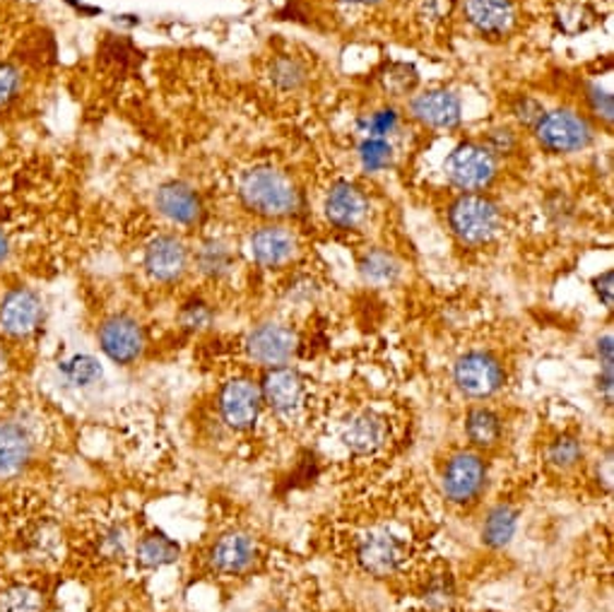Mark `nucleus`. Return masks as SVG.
<instances>
[{"label": "nucleus", "instance_id": "1", "mask_svg": "<svg viewBox=\"0 0 614 612\" xmlns=\"http://www.w3.org/2000/svg\"><path fill=\"white\" fill-rule=\"evenodd\" d=\"M239 199L246 211L268 219L294 215L301 205L299 191L292 179L273 167L246 171L239 183Z\"/></svg>", "mask_w": 614, "mask_h": 612}, {"label": "nucleus", "instance_id": "2", "mask_svg": "<svg viewBox=\"0 0 614 612\" xmlns=\"http://www.w3.org/2000/svg\"><path fill=\"white\" fill-rule=\"evenodd\" d=\"M354 562L374 579L396 576L410 557V540L396 526L372 524L354 536Z\"/></svg>", "mask_w": 614, "mask_h": 612}, {"label": "nucleus", "instance_id": "3", "mask_svg": "<svg viewBox=\"0 0 614 612\" xmlns=\"http://www.w3.org/2000/svg\"><path fill=\"white\" fill-rule=\"evenodd\" d=\"M448 223L454 235L468 247L486 244L502 225V213L490 199L478 193H466L450 205Z\"/></svg>", "mask_w": 614, "mask_h": 612}, {"label": "nucleus", "instance_id": "4", "mask_svg": "<svg viewBox=\"0 0 614 612\" xmlns=\"http://www.w3.org/2000/svg\"><path fill=\"white\" fill-rule=\"evenodd\" d=\"M538 143L557 155H569L586 149L593 141V129L590 123L571 109H554L542 113L535 123Z\"/></svg>", "mask_w": 614, "mask_h": 612}, {"label": "nucleus", "instance_id": "5", "mask_svg": "<svg viewBox=\"0 0 614 612\" xmlns=\"http://www.w3.org/2000/svg\"><path fill=\"white\" fill-rule=\"evenodd\" d=\"M44 323V299L27 285H15L0 297V333L13 340H25Z\"/></svg>", "mask_w": 614, "mask_h": 612}, {"label": "nucleus", "instance_id": "6", "mask_svg": "<svg viewBox=\"0 0 614 612\" xmlns=\"http://www.w3.org/2000/svg\"><path fill=\"white\" fill-rule=\"evenodd\" d=\"M446 171L460 191H482L496 177V157L486 145L462 143L450 153Z\"/></svg>", "mask_w": 614, "mask_h": 612}, {"label": "nucleus", "instance_id": "7", "mask_svg": "<svg viewBox=\"0 0 614 612\" xmlns=\"http://www.w3.org/2000/svg\"><path fill=\"white\" fill-rule=\"evenodd\" d=\"M99 348L113 364L129 367L145 352V331L133 316L113 314L99 326Z\"/></svg>", "mask_w": 614, "mask_h": 612}, {"label": "nucleus", "instance_id": "8", "mask_svg": "<svg viewBox=\"0 0 614 612\" xmlns=\"http://www.w3.org/2000/svg\"><path fill=\"white\" fill-rule=\"evenodd\" d=\"M504 367L490 352H468L454 367L456 386L468 398H490L504 386Z\"/></svg>", "mask_w": 614, "mask_h": 612}, {"label": "nucleus", "instance_id": "9", "mask_svg": "<svg viewBox=\"0 0 614 612\" xmlns=\"http://www.w3.org/2000/svg\"><path fill=\"white\" fill-rule=\"evenodd\" d=\"M258 557V542L253 538L249 530H225L219 536L210 552H207V562H210V569L222 574V576H239L246 574L253 562Z\"/></svg>", "mask_w": 614, "mask_h": 612}, {"label": "nucleus", "instance_id": "10", "mask_svg": "<svg viewBox=\"0 0 614 612\" xmlns=\"http://www.w3.org/2000/svg\"><path fill=\"white\" fill-rule=\"evenodd\" d=\"M486 484V464L480 454L462 452L446 464L444 492L454 504H470L478 500Z\"/></svg>", "mask_w": 614, "mask_h": 612}, {"label": "nucleus", "instance_id": "11", "mask_svg": "<svg viewBox=\"0 0 614 612\" xmlns=\"http://www.w3.org/2000/svg\"><path fill=\"white\" fill-rule=\"evenodd\" d=\"M263 408L261 386L251 379H231L219 394V412L231 430H251Z\"/></svg>", "mask_w": 614, "mask_h": 612}, {"label": "nucleus", "instance_id": "12", "mask_svg": "<svg viewBox=\"0 0 614 612\" xmlns=\"http://www.w3.org/2000/svg\"><path fill=\"white\" fill-rule=\"evenodd\" d=\"M246 352L253 362L263 367H285L297 352V336L282 323H263L249 333Z\"/></svg>", "mask_w": 614, "mask_h": 612}, {"label": "nucleus", "instance_id": "13", "mask_svg": "<svg viewBox=\"0 0 614 612\" xmlns=\"http://www.w3.org/2000/svg\"><path fill=\"white\" fill-rule=\"evenodd\" d=\"M145 271L155 283H179L189 271V249L177 235H159L145 249Z\"/></svg>", "mask_w": 614, "mask_h": 612}, {"label": "nucleus", "instance_id": "14", "mask_svg": "<svg viewBox=\"0 0 614 612\" xmlns=\"http://www.w3.org/2000/svg\"><path fill=\"white\" fill-rule=\"evenodd\" d=\"M263 403H268V408L280 415V418H294V415L304 408L306 400V386L294 369L275 367L263 379L261 384Z\"/></svg>", "mask_w": 614, "mask_h": 612}, {"label": "nucleus", "instance_id": "15", "mask_svg": "<svg viewBox=\"0 0 614 612\" xmlns=\"http://www.w3.org/2000/svg\"><path fill=\"white\" fill-rule=\"evenodd\" d=\"M390 422L384 412L362 410L345 422L342 427V444L350 448L354 456H374L388 444Z\"/></svg>", "mask_w": 614, "mask_h": 612}, {"label": "nucleus", "instance_id": "16", "mask_svg": "<svg viewBox=\"0 0 614 612\" xmlns=\"http://www.w3.org/2000/svg\"><path fill=\"white\" fill-rule=\"evenodd\" d=\"M155 207L161 217L179 227H193L203 217L201 195L183 181L161 183L155 195Z\"/></svg>", "mask_w": 614, "mask_h": 612}, {"label": "nucleus", "instance_id": "17", "mask_svg": "<svg viewBox=\"0 0 614 612\" xmlns=\"http://www.w3.org/2000/svg\"><path fill=\"white\" fill-rule=\"evenodd\" d=\"M34 442L27 427L15 420H0V480H13L29 466Z\"/></svg>", "mask_w": 614, "mask_h": 612}, {"label": "nucleus", "instance_id": "18", "mask_svg": "<svg viewBox=\"0 0 614 612\" xmlns=\"http://www.w3.org/2000/svg\"><path fill=\"white\" fill-rule=\"evenodd\" d=\"M249 253L263 268H280V265L294 259L297 239L285 227H261L249 239Z\"/></svg>", "mask_w": 614, "mask_h": 612}, {"label": "nucleus", "instance_id": "19", "mask_svg": "<svg viewBox=\"0 0 614 612\" xmlns=\"http://www.w3.org/2000/svg\"><path fill=\"white\" fill-rule=\"evenodd\" d=\"M412 117L429 129H456L460 123V99L448 89H429L412 99Z\"/></svg>", "mask_w": 614, "mask_h": 612}, {"label": "nucleus", "instance_id": "20", "mask_svg": "<svg viewBox=\"0 0 614 612\" xmlns=\"http://www.w3.org/2000/svg\"><path fill=\"white\" fill-rule=\"evenodd\" d=\"M369 213V203L364 193L352 183H335L326 199L328 223L340 229H354L364 223Z\"/></svg>", "mask_w": 614, "mask_h": 612}, {"label": "nucleus", "instance_id": "21", "mask_svg": "<svg viewBox=\"0 0 614 612\" xmlns=\"http://www.w3.org/2000/svg\"><path fill=\"white\" fill-rule=\"evenodd\" d=\"M466 17L484 37H502L514 25L511 0H466Z\"/></svg>", "mask_w": 614, "mask_h": 612}, {"label": "nucleus", "instance_id": "22", "mask_svg": "<svg viewBox=\"0 0 614 612\" xmlns=\"http://www.w3.org/2000/svg\"><path fill=\"white\" fill-rule=\"evenodd\" d=\"M179 542H173L167 533L161 530H153L137 542V562L145 569H159L167 567V564H173L179 560Z\"/></svg>", "mask_w": 614, "mask_h": 612}, {"label": "nucleus", "instance_id": "23", "mask_svg": "<svg viewBox=\"0 0 614 612\" xmlns=\"http://www.w3.org/2000/svg\"><path fill=\"white\" fill-rule=\"evenodd\" d=\"M518 528V512L511 504H496L494 509L486 514L484 526H482V540L490 548H504L511 542Z\"/></svg>", "mask_w": 614, "mask_h": 612}, {"label": "nucleus", "instance_id": "24", "mask_svg": "<svg viewBox=\"0 0 614 612\" xmlns=\"http://www.w3.org/2000/svg\"><path fill=\"white\" fill-rule=\"evenodd\" d=\"M466 432L470 442L478 448H492L502 439V420L490 408H474L468 412Z\"/></svg>", "mask_w": 614, "mask_h": 612}, {"label": "nucleus", "instance_id": "25", "mask_svg": "<svg viewBox=\"0 0 614 612\" xmlns=\"http://www.w3.org/2000/svg\"><path fill=\"white\" fill-rule=\"evenodd\" d=\"M27 89L25 68L15 61H0V117L13 111Z\"/></svg>", "mask_w": 614, "mask_h": 612}, {"label": "nucleus", "instance_id": "26", "mask_svg": "<svg viewBox=\"0 0 614 612\" xmlns=\"http://www.w3.org/2000/svg\"><path fill=\"white\" fill-rule=\"evenodd\" d=\"M58 369H61L68 384L77 388H87L101 379V364L92 355H73L71 360L58 364Z\"/></svg>", "mask_w": 614, "mask_h": 612}, {"label": "nucleus", "instance_id": "27", "mask_svg": "<svg viewBox=\"0 0 614 612\" xmlns=\"http://www.w3.org/2000/svg\"><path fill=\"white\" fill-rule=\"evenodd\" d=\"M0 612H41V593L32 586H13L0 598Z\"/></svg>", "mask_w": 614, "mask_h": 612}, {"label": "nucleus", "instance_id": "28", "mask_svg": "<svg viewBox=\"0 0 614 612\" xmlns=\"http://www.w3.org/2000/svg\"><path fill=\"white\" fill-rule=\"evenodd\" d=\"M359 161L366 171H381L393 161V147L384 137H364L359 145Z\"/></svg>", "mask_w": 614, "mask_h": 612}, {"label": "nucleus", "instance_id": "29", "mask_svg": "<svg viewBox=\"0 0 614 612\" xmlns=\"http://www.w3.org/2000/svg\"><path fill=\"white\" fill-rule=\"evenodd\" d=\"M270 77L277 89L294 92L306 83V68L301 65L297 59H280V61H275Z\"/></svg>", "mask_w": 614, "mask_h": 612}, {"label": "nucleus", "instance_id": "30", "mask_svg": "<svg viewBox=\"0 0 614 612\" xmlns=\"http://www.w3.org/2000/svg\"><path fill=\"white\" fill-rule=\"evenodd\" d=\"M547 458H550V464H552L554 468L569 470V468L581 464V458H583V444L578 442L576 436L564 434L562 439H557V442L552 444Z\"/></svg>", "mask_w": 614, "mask_h": 612}, {"label": "nucleus", "instance_id": "31", "mask_svg": "<svg viewBox=\"0 0 614 612\" xmlns=\"http://www.w3.org/2000/svg\"><path fill=\"white\" fill-rule=\"evenodd\" d=\"M198 265L205 275L219 277L229 271L231 265V253L222 244V241H207V244L198 253Z\"/></svg>", "mask_w": 614, "mask_h": 612}, {"label": "nucleus", "instance_id": "32", "mask_svg": "<svg viewBox=\"0 0 614 612\" xmlns=\"http://www.w3.org/2000/svg\"><path fill=\"white\" fill-rule=\"evenodd\" d=\"M362 271L366 275V280H372V283H390L393 277L398 275V263L393 261L388 253L374 251V253H369V256L364 259Z\"/></svg>", "mask_w": 614, "mask_h": 612}, {"label": "nucleus", "instance_id": "33", "mask_svg": "<svg viewBox=\"0 0 614 612\" xmlns=\"http://www.w3.org/2000/svg\"><path fill=\"white\" fill-rule=\"evenodd\" d=\"M213 323V311L205 302H189L181 309V326L189 331H205Z\"/></svg>", "mask_w": 614, "mask_h": 612}, {"label": "nucleus", "instance_id": "34", "mask_svg": "<svg viewBox=\"0 0 614 612\" xmlns=\"http://www.w3.org/2000/svg\"><path fill=\"white\" fill-rule=\"evenodd\" d=\"M424 596L426 603L434 610H444L450 605V600H454V584H450L446 576H434V579L429 581Z\"/></svg>", "mask_w": 614, "mask_h": 612}, {"label": "nucleus", "instance_id": "35", "mask_svg": "<svg viewBox=\"0 0 614 612\" xmlns=\"http://www.w3.org/2000/svg\"><path fill=\"white\" fill-rule=\"evenodd\" d=\"M396 129H398V113L393 109H381L369 117L366 137H384V141H388V135Z\"/></svg>", "mask_w": 614, "mask_h": 612}, {"label": "nucleus", "instance_id": "36", "mask_svg": "<svg viewBox=\"0 0 614 612\" xmlns=\"http://www.w3.org/2000/svg\"><path fill=\"white\" fill-rule=\"evenodd\" d=\"M588 92H590V95H588L590 109H593V111H595V117L605 119V121H612V113H614V104H612V95H610V92L600 89V87H590Z\"/></svg>", "mask_w": 614, "mask_h": 612}, {"label": "nucleus", "instance_id": "37", "mask_svg": "<svg viewBox=\"0 0 614 612\" xmlns=\"http://www.w3.org/2000/svg\"><path fill=\"white\" fill-rule=\"evenodd\" d=\"M514 145H516L514 133L508 129H499V131L490 133V145H486V147H490L492 153L496 155V153H508V149H514Z\"/></svg>", "mask_w": 614, "mask_h": 612}, {"label": "nucleus", "instance_id": "38", "mask_svg": "<svg viewBox=\"0 0 614 612\" xmlns=\"http://www.w3.org/2000/svg\"><path fill=\"white\" fill-rule=\"evenodd\" d=\"M612 277H614L612 271L595 277V292L602 299V304H605L607 309H612Z\"/></svg>", "mask_w": 614, "mask_h": 612}, {"label": "nucleus", "instance_id": "39", "mask_svg": "<svg viewBox=\"0 0 614 612\" xmlns=\"http://www.w3.org/2000/svg\"><path fill=\"white\" fill-rule=\"evenodd\" d=\"M10 253H13V244H10V237L3 227H0V265L8 263Z\"/></svg>", "mask_w": 614, "mask_h": 612}, {"label": "nucleus", "instance_id": "40", "mask_svg": "<svg viewBox=\"0 0 614 612\" xmlns=\"http://www.w3.org/2000/svg\"><path fill=\"white\" fill-rule=\"evenodd\" d=\"M342 3H347V5H362V8H366V5H376V3H381V0H342Z\"/></svg>", "mask_w": 614, "mask_h": 612}, {"label": "nucleus", "instance_id": "41", "mask_svg": "<svg viewBox=\"0 0 614 612\" xmlns=\"http://www.w3.org/2000/svg\"><path fill=\"white\" fill-rule=\"evenodd\" d=\"M270 612H277V610H270Z\"/></svg>", "mask_w": 614, "mask_h": 612}]
</instances>
